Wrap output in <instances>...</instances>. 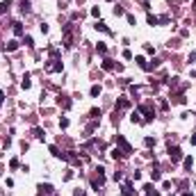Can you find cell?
<instances>
[{"label": "cell", "mask_w": 196, "mask_h": 196, "mask_svg": "<svg viewBox=\"0 0 196 196\" xmlns=\"http://www.w3.org/2000/svg\"><path fill=\"white\" fill-rule=\"evenodd\" d=\"M151 178L153 180H160V171H151Z\"/></svg>", "instance_id": "obj_4"}, {"label": "cell", "mask_w": 196, "mask_h": 196, "mask_svg": "<svg viewBox=\"0 0 196 196\" xmlns=\"http://www.w3.org/2000/svg\"><path fill=\"white\" fill-rule=\"evenodd\" d=\"M9 5H11V0H5V2H0V14H2V11H5Z\"/></svg>", "instance_id": "obj_2"}, {"label": "cell", "mask_w": 196, "mask_h": 196, "mask_svg": "<svg viewBox=\"0 0 196 196\" xmlns=\"http://www.w3.org/2000/svg\"><path fill=\"white\" fill-rule=\"evenodd\" d=\"M182 196H194V194H182Z\"/></svg>", "instance_id": "obj_7"}, {"label": "cell", "mask_w": 196, "mask_h": 196, "mask_svg": "<svg viewBox=\"0 0 196 196\" xmlns=\"http://www.w3.org/2000/svg\"><path fill=\"white\" fill-rule=\"evenodd\" d=\"M16 48H18V43H16V41H9V46H7V50H16Z\"/></svg>", "instance_id": "obj_3"}, {"label": "cell", "mask_w": 196, "mask_h": 196, "mask_svg": "<svg viewBox=\"0 0 196 196\" xmlns=\"http://www.w3.org/2000/svg\"><path fill=\"white\" fill-rule=\"evenodd\" d=\"M169 155H171V160H180V148H169Z\"/></svg>", "instance_id": "obj_1"}, {"label": "cell", "mask_w": 196, "mask_h": 196, "mask_svg": "<svg viewBox=\"0 0 196 196\" xmlns=\"http://www.w3.org/2000/svg\"><path fill=\"white\" fill-rule=\"evenodd\" d=\"M100 94V87H91V96H98Z\"/></svg>", "instance_id": "obj_5"}, {"label": "cell", "mask_w": 196, "mask_h": 196, "mask_svg": "<svg viewBox=\"0 0 196 196\" xmlns=\"http://www.w3.org/2000/svg\"><path fill=\"white\" fill-rule=\"evenodd\" d=\"M0 103H2V91H0Z\"/></svg>", "instance_id": "obj_6"}]
</instances>
